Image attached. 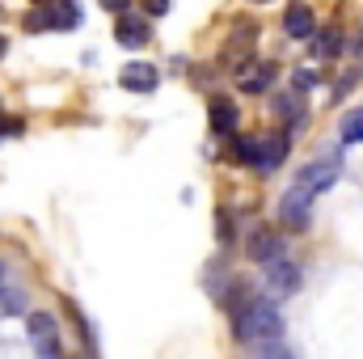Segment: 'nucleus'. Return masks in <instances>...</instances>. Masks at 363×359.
<instances>
[{
	"mask_svg": "<svg viewBox=\"0 0 363 359\" xmlns=\"http://www.w3.org/2000/svg\"><path fill=\"white\" fill-rule=\"evenodd\" d=\"M207 123H211L216 136H233V131L241 127V110H237V101H228V97H211V106H207Z\"/></svg>",
	"mask_w": 363,
	"mask_h": 359,
	"instance_id": "9",
	"label": "nucleus"
},
{
	"mask_svg": "<svg viewBox=\"0 0 363 359\" xmlns=\"http://www.w3.org/2000/svg\"><path fill=\"white\" fill-rule=\"evenodd\" d=\"M342 47H347V38H342V30H334V26L321 30V34H313V55H317V60H334Z\"/></svg>",
	"mask_w": 363,
	"mask_h": 359,
	"instance_id": "14",
	"label": "nucleus"
},
{
	"mask_svg": "<svg viewBox=\"0 0 363 359\" xmlns=\"http://www.w3.org/2000/svg\"><path fill=\"white\" fill-rule=\"evenodd\" d=\"M254 43H258V30H254V26H237V30H233L228 51H224V60L233 64V72L250 68V51H254Z\"/></svg>",
	"mask_w": 363,
	"mask_h": 359,
	"instance_id": "8",
	"label": "nucleus"
},
{
	"mask_svg": "<svg viewBox=\"0 0 363 359\" xmlns=\"http://www.w3.org/2000/svg\"><path fill=\"white\" fill-rule=\"evenodd\" d=\"M13 136H21V123L9 118V114H0V140H13Z\"/></svg>",
	"mask_w": 363,
	"mask_h": 359,
	"instance_id": "21",
	"label": "nucleus"
},
{
	"mask_svg": "<svg viewBox=\"0 0 363 359\" xmlns=\"http://www.w3.org/2000/svg\"><path fill=\"white\" fill-rule=\"evenodd\" d=\"M9 283H13V270H9V263H4V258H0V287H9Z\"/></svg>",
	"mask_w": 363,
	"mask_h": 359,
	"instance_id": "25",
	"label": "nucleus"
},
{
	"mask_svg": "<svg viewBox=\"0 0 363 359\" xmlns=\"http://www.w3.org/2000/svg\"><path fill=\"white\" fill-rule=\"evenodd\" d=\"M26 30H30V34H43V30H47V17H43V4H38L34 13H26Z\"/></svg>",
	"mask_w": 363,
	"mask_h": 359,
	"instance_id": "19",
	"label": "nucleus"
},
{
	"mask_svg": "<svg viewBox=\"0 0 363 359\" xmlns=\"http://www.w3.org/2000/svg\"><path fill=\"white\" fill-rule=\"evenodd\" d=\"M334 182H338V165H334V161H308V165L296 174V186L308 190V194H321V190H330Z\"/></svg>",
	"mask_w": 363,
	"mask_h": 359,
	"instance_id": "4",
	"label": "nucleus"
},
{
	"mask_svg": "<svg viewBox=\"0 0 363 359\" xmlns=\"http://www.w3.org/2000/svg\"><path fill=\"white\" fill-rule=\"evenodd\" d=\"M38 359H60V351H55V355H38Z\"/></svg>",
	"mask_w": 363,
	"mask_h": 359,
	"instance_id": "27",
	"label": "nucleus"
},
{
	"mask_svg": "<svg viewBox=\"0 0 363 359\" xmlns=\"http://www.w3.org/2000/svg\"><path fill=\"white\" fill-rule=\"evenodd\" d=\"M237 338L258 355L271 351V347H283V313L271 300H250L237 317Z\"/></svg>",
	"mask_w": 363,
	"mask_h": 359,
	"instance_id": "1",
	"label": "nucleus"
},
{
	"mask_svg": "<svg viewBox=\"0 0 363 359\" xmlns=\"http://www.w3.org/2000/svg\"><path fill=\"white\" fill-rule=\"evenodd\" d=\"M114 38L123 43V47H148V38H152V26H148V17H131V13H123L118 17V26H114Z\"/></svg>",
	"mask_w": 363,
	"mask_h": 359,
	"instance_id": "12",
	"label": "nucleus"
},
{
	"mask_svg": "<svg viewBox=\"0 0 363 359\" xmlns=\"http://www.w3.org/2000/svg\"><path fill=\"white\" fill-rule=\"evenodd\" d=\"M157 81H161V72H157L152 64H144V60H135V64H127V68L118 72V85L127 93H152Z\"/></svg>",
	"mask_w": 363,
	"mask_h": 359,
	"instance_id": "10",
	"label": "nucleus"
},
{
	"mask_svg": "<svg viewBox=\"0 0 363 359\" xmlns=\"http://www.w3.org/2000/svg\"><path fill=\"white\" fill-rule=\"evenodd\" d=\"M43 17H47V30H77L81 26V4L77 0H47L43 4Z\"/></svg>",
	"mask_w": 363,
	"mask_h": 359,
	"instance_id": "11",
	"label": "nucleus"
},
{
	"mask_svg": "<svg viewBox=\"0 0 363 359\" xmlns=\"http://www.w3.org/2000/svg\"><path fill=\"white\" fill-rule=\"evenodd\" d=\"M26 313V292L21 287H0V317H21Z\"/></svg>",
	"mask_w": 363,
	"mask_h": 359,
	"instance_id": "16",
	"label": "nucleus"
},
{
	"mask_svg": "<svg viewBox=\"0 0 363 359\" xmlns=\"http://www.w3.org/2000/svg\"><path fill=\"white\" fill-rule=\"evenodd\" d=\"M34 4H47V0H34Z\"/></svg>",
	"mask_w": 363,
	"mask_h": 359,
	"instance_id": "29",
	"label": "nucleus"
},
{
	"mask_svg": "<svg viewBox=\"0 0 363 359\" xmlns=\"http://www.w3.org/2000/svg\"><path fill=\"white\" fill-rule=\"evenodd\" d=\"M148 9H152V17H161V13H169V0H148Z\"/></svg>",
	"mask_w": 363,
	"mask_h": 359,
	"instance_id": "24",
	"label": "nucleus"
},
{
	"mask_svg": "<svg viewBox=\"0 0 363 359\" xmlns=\"http://www.w3.org/2000/svg\"><path fill=\"white\" fill-rule=\"evenodd\" d=\"M258 359H296L291 351H283V347H271V351H262Z\"/></svg>",
	"mask_w": 363,
	"mask_h": 359,
	"instance_id": "23",
	"label": "nucleus"
},
{
	"mask_svg": "<svg viewBox=\"0 0 363 359\" xmlns=\"http://www.w3.org/2000/svg\"><path fill=\"white\" fill-rule=\"evenodd\" d=\"M287 153H291V140H287V136H258V140H241V144H237V157H241L250 170H258V174L283 170Z\"/></svg>",
	"mask_w": 363,
	"mask_h": 359,
	"instance_id": "2",
	"label": "nucleus"
},
{
	"mask_svg": "<svg viewBox=\"0 0 363 359\" xmlns=\"http://www.w3.org/2000/svg\"><path fill=\"white\" fill-rule=\"evenodd\" d=\"M300 97L296 93H283V97H274V114L279 118H300V106H296Z\"/></svg>",
	"mask_w": 363,
	"mask_h": 359,
	"instance_id": "18",
	"label": "nucleus"
},
{
	"mask_svg": "<svg viewBox=\"0 0 363 359\" xmlns=\"http://www.w3.org/2000/svg\"><path fill=\"white\" fill-rule=\"evenodd\" d=\"M245 254L254 258V263H274V258H283V237H274L271 228H254L250 237H245Z\"/></svg>",
	"mask_w": 363,
	"mask_h": 359,
	"instance_id": "6",
	"label": "nucleus"
},
{
	"mask_svg": "<svg viewBox=\"0 0 363 359\" xmlns=\"http://www.w3.org/2000/svg\"><path fill=\"white\" fill-rule=\"evenodd\" d=\"M342 140H347V144H363V110L347 114V123H342Z\"/></svg>",
	"mask_w": 363,
	"mask_h": 359,
	"instance_id": "17",
	"label": "nucleus"
},
{
	"mask_svg": "<svg viewBox=\"0 0 363 359\" xmlns=\"http://www.w3.org/2000/svg\"><path fill=\"white\" fill-rule=\"evenodd\" d=\"M101 9H106V13H118V17H123V13L131 9V0H101Z\"/></svg>",
	"mask_w": 363,
	"mask_h": 359,
	"instance_id": "22",
	"label": "nucleus"
},
{
	"mask_svg": "<svg viewBox=\"0 0 363 359\" xmlns=\"http://www.w3.org/2000/svg\"><path fill=\"white\" fill-rule=\"evenodd\" d=\"M283 34H291V38H313V34H317L308 4H300V0L287 4V13H283Z\"/></svg>",
	"mask_w": 363,
	"mask_h": 359,
	"instance_id": "13",
	"label": "nucleus"
},
{
	"mask_svg": "<svg viewBox=\"0 0 363 359\" xmlns=\"http://www.w3.org/2000/svg\"><path fill=\"white\" fill-rule=\"evenodd\" d=\"M291 85H296V89H313V85H317V72H313V68H300V72L291 77Z\"/></svg>",
	"mask_w": 363,
	"mask_h": 359,
	"instance_id": "20",
	"label": "nucleus"
},
{
	"mask_svg": "<svg viewBox=\"0 0 363 359\" xmlns=\"http://www.w3.org/2000/svg\"><path fill=\"white\" fill-rule=\"evenodd\" d=\"M26 326H30V338H34L38 355H55L60 351V330H55V317L51 313H30Z\"/></svg>",
	"mask_w": 363,
	"mask_h": 359,
	"instance_id": "5",
	"label": "nucleus"
},
{
	"mask_svg": "<svg viewBox=\"0 0 363 359\" xmlns=\"http://www.w3.org/2000/svg\"><path fill=\"white\" fill-rule=\"evenodd\" d=\"M267 287H271L274 296H291V292H300V267L287 263V258L267 263Z\"/></svg>",
	"mask_w": 363,
	"mask_h": 359,
	"instance_id": "7",
	"label": "nucleus"
},
{
	"mask_svg": "<svg viewBox=\"0 0 363 359\" xmlns=\"http://www.w3.org/2000/svg\"><path fill=\"white\" fill-rule=\"evenodd\" d=\"M254 4H267V0H254Z\"/></svg>",
	"mask_w": 363,
	"mask_h": 359,
	"instance_id": "28",
	"label": "nucleus"
},
{
	"mask_svg": "<svg viewBox=\"0 0 363 359\" xmlns=\"http://www.w3.org/2000/svg\"><path fill=\"white\" fill-rule=\"evenodd\" d=\"M313 199H317V194H308V190L291 186V190L279 199V220H283V228L304 233V228H308V216H313Z\"/></svg>",
	"mask_w": 363,
	"mask_h": 359,
	"instance_id": "3",
	"label": "nucleus"
},
{
	"mask_svg": "<svg viewBox=\"0 0 363 359\" xmlns=\"http://www.w3.org/2000/svg\"><path fill=\"white\" fill-rule=\"evenodd\" d=\"M4 51H9V43H4V34H0V60H4Z\"/></svg>",
	"mask_w": 363,
	"mask_h": 359,
	"instance_id": "26",
	"label": "nucleus"
},
{
	"mask_svg": "<svg viewBox=\"0 0 363 359\" xmlns=\"http://www.w3.org/2000/svg\"><path fill=\"white\" fill-rule=\"evenodd\" d=\"M274 72H279L274 64H258V72H245V77H241V89L245 93H267L274 85Z\"/></svg>",
	"mask_w": 363,
	"mask_h": 359,
	"instance_id": "15",
	"label": "nucleus"
}]
</instances>
